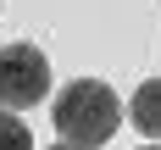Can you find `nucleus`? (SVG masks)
Returning <instances> with one entry per match:
<instances>
[{"label": "nucleus", "instance_id": "1", "mask_svg": "<svg viewBox=\"0 0 161 150\" xmlns=\"http://www.w3.org/2000/svg\"><path fill=\"white\" fill-rule=\"evenodd\" d=\"M56 133H61V145H78V150H95L106 145L122 122V100L111 95V83L100 78H72L56 95Z\"/></svg>", "mask_w": 161, "mask_h": 150}, {"label": "nucleus", "instance_id": "2", "mask_svg": "<svg viewBox=\"0 0 161 150\" xmlns=\"http://www.w3.org/2000/svg\"><path fill=\"white\" fill-rule=\"evenodd\" d=\"M50 95V61L39 45H6L0 50V111H28Z\"/></svg>", "mask_w": 161, "mask_h": 150}, {"label": "nucleus", "instance_id": "3", "mask_svg": "<svg viewBox=\"0 0 161 150\" xmlns=\"http://www.w3.org/2000/svg\"><path fill=\"white\" fill-rule=\"evenodd\" d=\"M128 117H133V128L145 133V139H161V78L139 83L128 100Z\"/></svg>", "mask_w": 161, "mask_h": 150}, {"label": "nucleus", "instance_id": "4", "mask_svg": "<svg viewBox=\"0 0 161 150\" xmlns=\"http://www.w3.org/2000/svg\"><path fill=\"white\" fill-rule=\"evenodd\" d=\"M0 150H33L28 122H22V117H11V111H0Z\"/></svg>", "mask_w": 161, "mask_h": 150}, {"label": "nucleus", "instance_id": "5", "mask_svg": "<svg viewBox=\"0 0 161 150\" xmlns=\"http://www.w3.org/2000/svg\"><path fill=\"white\" fill-rule=\"evenodd\" d=\"M50 150H78V145H50Z\"/></svg>", "mask_w": 161, "mask_h": 150}, {"label": "nucleus", "instance_id": "6", "mask_svg": "<svg viewBox=\"0 0 161 150\" xmlns=\"http://www.w3.org/2000/svg\"><path fill=\"white\" fill-rule=\"evenodd\" d=\"M139 150H161V145H139Z\"/></svg>", "mask_w": 161, "mask_h": 150}]
</instances>
